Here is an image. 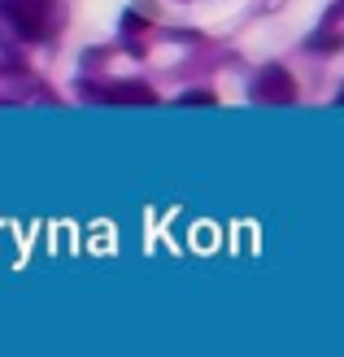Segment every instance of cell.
<instances>
[{
    "label": "cell",
    "mask_w": 344,
    "mask_h": 357,
    "mask_svg": "<svg viewBox=\"0 0 344 357\" xmlns=\"http://www.w3.org/2000/svg\"><path fill=\"white\" fill-rule=\"evenodd\" d=\"M48 17H52L48 0H0V40H5V44L44 40Z\"/></svg>",
    "instance_id": "1"
},
{
    "label": "cell",
    "mask_w": 344,
    "mask_h": 357,
    "mask_svg": "<svg viewBox=\"0 0 344 357\" xmlns=\"http://www.w3.org/2000/svg\"><path fill=\"white\" fill-rule=\"evenodd\" d=\"M292 96H297V83H292V75H287L283 66L262 70L257 83H253V100L257 105H292Z\"/></svg>",
    "instance_id": "2"
},
{
    "label": "cell",
    "mask_w": 344,
    "mask_h": 357,
    "mask_svg": "<svg viewBox=\"0 0 344 357\" xmlns=\"http://www.w3.org/2000/svg\"><path fill=\"white\" fill-rule=\"evenodd\" d=\"M105 105H157V96L149 92L144 83H118V87H105V92H96Z\"/></svg>",
    "instance_id": "3"
},
{
    "label": "cell",
    "mask_w": 344,
    "mask_h": 357,
    "mask_svg": "<svg viewBox=\"0 0 344 357\" xmlns=\"http://www.w3.org/2000/svg\"><path fill=\"white\" fill-rule=\"evenodd\" d=\"M179 105H184V109H201V105H205V109H209V105H218V100H214V92H184Z\"/></svg>",
    "instance_id": "4"
}]
</instances>
